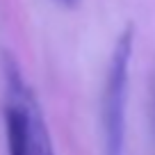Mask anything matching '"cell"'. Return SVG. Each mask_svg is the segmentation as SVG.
I'll list each match as a JSON object with an SVG mask.
<instances>
[{"label": "cell", "mask_w": 155, "mask_h": 155, "mask_svg": "<svg viewBox=\"0 0 155 155\" xmlns=\"http://www.w3.org/2000/svg\"><path fill=\"white\" fill-rule=\"evenodd\" d=\"M2 121H5L7 155H55L44 112L18 64L2 57Z\"/></svg>", "instance_id": "6da1fadb"}, {"label": "cell", "mask_w": 155, "mask_h": 155, "mask_svg": "<svg viewBox=\"0 0 155 155\" xmlns=\"http://www.w3.org/2000/svg\"><path fill=\"white\" fill-rule=\"evenodd\" d=\"M135 50V30L126 28L116 39L103 84L101 119L105 137V155H126L128 132V91H130V62Z\"/></svg>", "instance_id": "7a4b0ae2"}, {"label": "cell", "mask_w": 155, "mask_h": 155, "mask_svg": "<svg viewBox=\"0 0 155 155\" xmlns=\"http://www.w3.org/2000/svg\"><path fill=\"white\" fill-rule=\"evenodd\" d=\"M57 2H62V5H68V7H73L78 2V0H57Z\"/></svg>", "instance_id": "3957f363"}]
</instances>
